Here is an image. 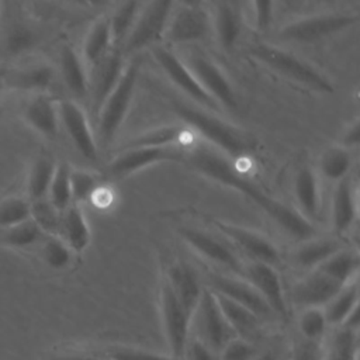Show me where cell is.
Returning a JSON list of instances; mask_svg holds the SVG:
<instances>
[{
  "label": "cell",
  "instance_id": "cell-1",
  "mask_svg": "<svg viewBox=\"0 0 360 360\" xmlns=\"http://www.w3.org/2000/svg\"><path fill=\"white\" fill-rule=\"evenodd\" d=\"M181 163L212 181L226 186L249 198L269 218H271L278 228L295 240L302 242L316 236V228L312 222L304 218L295 208L266 193L253 180L242 174L232 159L212 146L198 142L197 139L193 145L184 149Z\"/></svg>",
  "mask_w": 360,
  "mask_h": 360
},
{
  "label": "cell",
  "instance_id": "cell-2",
  "mask_svg": "<svg viewBox=\"0 0 360 360\" xmlns=\"http://www.w3.org/2000/svg\"><path fill=\"white\" fill-rule=\"evenodd\" d=\"M173 110L195 136L229 159L245 158L255 149V141L246 132L205 108L174 103Z\"/></svg>",
  "mask_w": 360,
  "mask_h": 360
},
{
  "label": "cell",
  "instance_id": "cell-3",
  "mask_svg": "<svg viewBox=\"0 0 360 360\" xmlns=\"http://www.w3.org/2000/svg\"><path fill=\"white\" fill-rule=\"evenodd\" d=\"M246 51L252 59L295 84L323 94L335 91L332 82L321 70L285 49L266 42H255Z\"/></svg>",
  "mask_w": 360,
  "mask_h": 360
},
{
  "label": "cell",
  "instance_id": "cell-4",
  "mask_svg": "<svg viewBox=\"0 0 360 360\" xmlns=\"http://www.w3.org/2000/svg\"><path fill=\"white\" fill-rule=\"evenodd\" d=\"M139 60L134 59L125 65L122 75L103 103L97 114V136L103 146H108L121 128L131 103L139 76Z\"/></svg>",
  "mask_w": 360,
  "mask_h": 360
},
{
  "label": "cell",
  "instance_id": "cell-5",
  "mask_svg": "<svg viewBox=\"0 0 360 360\" xmlns=\"http://www.w3.org/2000/svg\"><path fill=\"white\" fill-rule=\"evenodd\" d=\"M190 338L197 339L217 354L235 338L233 330L219 308L215 294L207 287L191 314Z\"/></svg>",
  "mask_w": 360,
  "mask_h": 360
},
{
  "label": "cell",
  "instance_id": "cell-6",
  "mask_svg": "<svg viewBox=\"0 0 360 360\" xmlns=\"http://www.w3.org/2000/svg\"><path fill=\"white\" fill-rule=\"evenodd\" d=\"M357 21L359 15L352 13L314 14L287 22L278 37L285 42L314 44L352 28Z\"/></svg>",
  "mask_w": 360,
  "mask_h": 360
},
{
  "label": "cell",
  "instance_id": "cell-7",
  "mask_svg": "<svg viewBox=\"0 0 360 360\" xmlns=\"http://www.w3.org/2000/svg\"><path fill=\"white\" fill-rule=\"evenodd\" d=\"M174 3L176 0H146L142 3L138 18L121 48L122 53H136L162 39Z\"/></svg>",
  "mask_w": 360,
  "mask_h": 360
},
{
  "label": "cell",
  "instance_id": "cell-8",
  "mask_svg": "<svg viewBox=\"0 0 360 360\" xmlns=\"http://www.w3.org/2000/svg\"><path fill=\"white\" fill-rule=\"evenodd\" d=\"M159 314L170 357L181 360L190 339L191 315L176 298L165 276L159 283Z\"/></svg>",
  "mask_w": 360,
  "mask_h": 360
},
{
  "label": "cell",
  "instance_id": "cell-9",
  "mask_svg": "<svg viewBox=\"0 0 360 360\" xmlns=\"http://www.w3.org/2000/svg\"><path fill=\"white\" fill-rule=\"evenodd\" d=\"M205 287L219 294L245 308L252 311L259 319L264 323L276 319V315L270 309V307L264 302L260 294L248 283L243 277L229 274V273H218L208 271L205 277Z\"/></svg>",
  "mask_w": 360,
  "mask_h": 360
},
{
  "label": "cell",
  "instance_id": "cell-10",
  "mask_svg": "<svg viewBox=\"0 0 360 360\" xmlns=\"http://www.w3.org/2000/svg\"><path fill=\"white\" fill-rule=\"evenodd\" d=\"M184 63L195 76L205 93L219 105L228 110L238 108L235 89L224 70L202 53H190Z\"/></svg>",
  "mask_w": 360,
  "mask_h": 360
},
{
  "label": "cell",
  "instance_id": "cell-11",
  "mask_svg": "<svg viewBox=\"0 0 360 360\" xmlns=\"http://www.w3.org/2000/svg\"><path fill=\"white\" fill-rule=\"evenodd\" d=\"M212 224L239 252L249 257V262L266 263L274 267L280 263V252L266 235L219 219H212Z\"/></svg>",
  "mask_w": 360,
  "mask_h": 360
},
{
  "label": "cell",
  "instance_id": "cell-12",
  "mask_svg": "<svg viewBox=\"0 0 360 360\" xmlns=\"http://www.w3.org/2000/svg\"><path fill=\"white\" fill-rule=\"evenodd\" d=\"M177 233L201 257L222 269H226L235 276H242L245 263L240 260L238 253L219 238L202 229L186 225L179 226Z\"/></svg>",
  "mask_w": 360,
  "mask_h": 360
},
{
  "label": "cell",
  "instance_id": "cell-13",
  "mask_svg": "<svg viewBox=\"0 0 360 360\" xmlns=\"http://www.w3.org/2000/svg\"><path fill=\"white\" fill-rule=\"evenodd\" d=\"M153 58L162 72L181 93H184L195 104L205 110L219 111V105L205 93L184 60H181L173 51L169 48L158 46L153 49Z\"/></svg>",
  "mask_w": 360,
  "mask_h": 360
},
{
  "label": "cell",
  "instance_id": "cell-14",
  "mask_svg": "<svg viewBox=\"0 0 360 360\" xmlns=\"http://www.w3.org/2000/svg\"><path fill=\"white\" fill-rule=\"evenodd\" d=\"M187 146H155V148H131L122 149L108 163L107 172L115 177L129 176L150 165L162 162L181 163Z\"/></svg>",
  "mask_w": 360,
  "mask_h": 360
},
{
  "label": "cell",
  "instance_id": "cell-15",
  "mask_svg": "<svg viewBox=\"0 0 360 360\" xmlns=\"http://www.w3.org/2000/svg\"><path fill=\"white\" fill-rule=\"evenodd\" d=\"M252 287L260 294L264 302L270 307L276 318L287 319L288 316V305L283 287L281 277L274 266L259 263V262H248L243 266L242 276Z\"/></svg>",
  "mask_w": 360,
  "mask_h": 360
},
{
  "label": "cell",
  "instance_id": "cell-16",
  "mask_svg": "<svg viewBox=\"0 0 360 360\" xmlns=\"http://www.w3.org/2000/svg\"><path fill=\"white\" fill-rule=\"evenodd\" d=\"M59 122L63 125L76 150L87 160L98 156V143L89 124L87 114L75 100H60L58 103Z\"/></svg>",
  "mask_w": 360,
  "mask_h": 360
},
{
  "label": "cell",
  "instance_id": "cell-17",
  "mask_svg": "<svg viewBox=\"0 0 360 360\" xmlns=\"http://www.w3.org/2000/svg\"><path fill=\"white\" fill-rule=\"evenodd\" d=\"M125 55L121 49L112 48L100 62L90 68L89 97L94 115L97 117L103 103L118 83L125 68Z\"/></svg>",
  "mask_w": 360,
  "mask_h": 360
},
{
  "label": "cell",
  "instance_id": "cell-18",
  "mask_svg": "<svg viewBox=\"0 0 360 360\" xmlns=\"http://www.w3.org/2000/svg\"><path fill=\"white\" fill-rule=\"evenodd\" d=\"M210 25V17L201 6H181L174 14H172L163 38L169 44L177 45L197 42L208 35Z\"/></svg>",
  "mask_w": 360,
  "mask_h": 360
},
{
  "label": "cell",
  "instance_id": "cell-19",
  "mask_svg": "<svg viewBox=\"0 0 360 360\" xmlns=\"http://www.w3.org/2000/svg\"><path fill=\"white\" fill-rule=\"evenodd\" d=\"M343 285L319 270H309L291 290L292 302L304 308H323Z\"/></svg>",
  "mask_w": 360,
  "mask_h": 360
},
{
  "label": "cell",
  "instance_id": "cell-20",
  "mask_svg": "<svg viewBox=\"0 0 360 360\" xmlns=\"http://www.w3.org/2000/svg\"><path fill=\"white\" fill-rule=\"evenodd\" d=\"M165 277L176 298L191 315L205 288L198 273L190 264L179 262L169 267Z\"/></svg>",
  "mask_w": 360,
  "mask_h": 360
},
{
  "label": "cell",
  "instance_id": "cell-21",
  "mask_svg": "<svg viewBox=\"0 0 360 360\" xmlns=\"http://www.w3.org/2000/svg\"><path fill=\"white\" fill-rule=\"evenodd\" d=\"M292 193L295 210L314 224L321 214V188L318 173L311 166H301L294 176Z\"/></svg>",
  "mask_w": 360,
  "mask_h": 360
},
{
  "label": "cell",
  "instance_id": "cell-22",
  "mask_svg": "<svg viewBox=\"0 0 360 360\" xmlns=\"http://www.w3.org/2000/svg\"><path fill=\"white\" fill-rule=\"evenodd\" d=\"M357 218V197L353 183L346 177L336 181L330 201V225L336 235H345Z\"/></svg>",
  "mask_w": 360,
  "mask_h": 360
},
{
  "label": "cell",
  "instance_id": "cell-23",
  "mask_svg": "<svg viewBox=\"0 0 360 360\" xmlns=\"http://www.w3.org/2000/svg\"><path fill=\"white\" fill-rule=\"evenodd\" d=\"M215 297H217L219 308H221L225 319L228 321L231 329L233 330L235 336L256 345L257 340H260L263 338L264 322L262 319H259L248 308H245L219 294H215Z\"/></svg>",
  "mask_w": 360,
  "mask_h": 360
},
{
  "label": "cell",
  "instance_id": "cell-24",
  "mask_svg": "<svg viewBox=\"0 0 360 360\" xmlns=\"http://www.w3.org/2000/svg\"><path fill=\"white\" fill-rule=\"evenodd\" d=\"M198 138L187 125H163L149 129L132 139H128L120 150L131 148H155V146H190Z\"/></svg>",
  "mask_w": 360,
  "mask_h": 360
},
{
  "label": "cell",
  "instance_id": "cell-25",
  "mask_svg": "<svg viewBox=\"0 0 360 360\" xmlns=\"http://www.w3.org/2000/svg\"><path fill=\"white\" fill-rule=\"evenodd\" d=\"M24 118L27 124L39 135L53 138L59 129L58 103L44 93L35 94L28 100L24 108Z\"/></svg>",
  "mask_w": 360,
  "mask_h": 360
},
{
  "label": "cell",
  "instance_id": "cell-26",
  "mask_svg": "<svg viewBox=\"0 0 360 360\" xmlns=\"http://www.w3.org/2000/svg\"><path fill=\"white\" fill-rule=\"evenodd\" d=\"M212 25L219 46L224 51L233 49L242 32V17L238 4L232 0H219L215 6Z\"/></svg>",
  "mask_w": 360,
  "mask_h": 360
},
{
  "label": "cell",
  "instance_id": "cell-27",
  "mask_svg": "<svg viewBox=\"0 0 360 360\" xmlns=\"http://www.w3.org/2000/svg\"><path fill=\"white\" fill-rule=\"evenodd\" d=\"M59 70L65 87L75 98L89 94V73L82 56L70 45H65L59 55Z\"/></svg>",
  "mask_w": 360,
  "mask_h": 360
},
{
  "label": "cell",
  "instance_id": "cell-28",
  "mask_svg": "<svg viewBox=\"0 0 360 360\" xmlns=\"http://www.w3.org/2000/svg\"><path fill=\"white\" fill-rule=\"evenodd\" d=\"M75 253H82L90 243L91 233L86 217L79 204L72 202L62 211L59 235Z\"/></svg>",
  "mask_w": 360,
  "mask_h": 360
},
{
  "label": "cell",
  "instance_id": "cell-29",
  "mask_svg": "<svg viewBox=\"0 0 360 360\" xmlns=\"http://www.w3.org/2000/svg\"><path fill=\"white\" fill-rule=\"evenodd\" d=\"M342 243L336 238H309L300 242V245L292 250L291 260L300 269L307 271L316 269L328 257L342 249Z\"/></svg>",
  "mask_w": 360,
  "mask_h": 360
},
{
  "label": "cell",
  "instance_id": "cell-30",
  "mask_svg": "<svg viewBox=\"0 0 360 360\" xmlns=\"http://www.w3.org/2000/svg\"><path fill=\"white\" fill-rule=\"evenodd\" d=\"M53 79L55 70L52 66L46 63H37L8 72L4 77V82L11 89L44 93L52 86Z\"/></svg>",
  "mask_w": 360,
  "mask_h": 360
},
{
  "label": "cell",
  "instance_id": "cell-31",
  "mask_svg": "<svg viewBox=\"0 0 360 360\" xmlns=\"http://www.w3.org/2000/svg\"><path fill=\"white\" fill-rule=\"evenodd\" d=\"M112 35L110 27V17L101 15L87 31L83 46L82 59L86 66L93 68L112 49Z\"/></svg>",
  "mask_w": 360,
  "mask_h": 360
},
{
  "label": "cell",
  "instance_id": "cell-32",
  "mask_svg": "<svg viewBox=\"0 0 360 360\" xmlns=\"http://www.w3.org/2000/svg\"><path fill=\"white\" fill-rule=\"evenodd\" d=\"M359 305V284L352 281L343 285L339 292L322 308L329 326H342L353 312L357 311Z\"/></svg>",
  "mask_w": 360,
  "mask_h": 360
},
{
  "label": "cell",
  "instance_id": "cell-33",
  "mask_svg": "<svg viewBox=\"0 0 360 360\" xmlns=\"http://www.w3.org/2000/svg\"><path fill=\"white\" fill-rule=\"evenodd\" d=\"M359 264L360 259L357 252L342 248L314 270H319L329 278L340 283L342 285H346L356 280Z\"/></svg>",
  "mask_w": 360,
  "mask_h": 360
},
{
  "label": "cell",
  "instance_id": "cell-34",
  "mask_svg": "<svg viewBox=\"0 0 360 360\" xmlns=\"http://www.w3.org/2000/svg\"><path fill=\"white\" fill-rule=\"evenodd\" d=\"M359 330L347 326H338L329 335L321 360H357Z\"/></svg>",
  "mask_w": 360,
  "mask_h": 360
},
{
  "label": "cell",
  "instance_id": "cell-35",
  "mask_svg": "<svg viewBox=\"0 0 360 360\" xmlns=\"http://www.w3.org/2000/svg\"><path fill=\"white\" fill-rule=\"evenodd\" d=\"M55 167L56 162L46 155L37 156L32 160L27 176V194L30 201L46 198Z\"/></svg>",
  "mask_w": 360,
  "mask_h": 360
},
{
  "label": "cell",
  "instance_id": "cell-36",
  "mask_svg": "<svg viewBox=\"0 0 360 360\" xmlns=\"http://www.w3.org/2000/svg\"><path fill=\"white\" fill-rule=\"evenodd\" d=\"M353 163V158L349 149L335 145L326 148L318 160V172L326 180L339 181L347 177Z\"/></svg>",
  "mask_w": 360,
  "mask_h": 360
},
{
  "label": "cell",
  "instance_id": "cell-37",
  "mask_svg": "<svg viewBox=\"0 0 360 360\" xmlns=\"http://www.w3.org/2000/svg\"><path fill=\"white\" fill-rule=\"evenodd\" d=\"M142 0H124L110 17L112 46L121 49L127 41L142 7Z\"/></svg>",
  "mask_w": 360,
  "mask_h": 360
},
{
  "label": "cell",
  "instance_id": "cell-38",
  "mask_svg": "<svg viewBox=\"0 0 360 360\" xmlns=\"http://www.w3.org/2000/svg\"><path fill=\"white\" fill-rule=\"evenodd\" d=\"M1 39V52L10 58H15L31 51L38 41L37 34L28 25L21 22L11 24L4 31Z\"/></svg>",
  "mask_w": 360,
  "mask_h": 360
},
{
  "label": "cell",
  "instance_id": "cell-39",
  "mask_svg": "<svg viewBox=\"0 0 360 360\" xmlns=\"http://www.w3.org/2000/svg\"><path fill=\"white\" fill-rule=\"evenodd\" d=\"M70 167L65 162L56 163L55 173L46 194L48 201L58 210H66L72 202V188H70Z\"/></svg>",
  "mask_w": 360,
  "mask_h": 360
},
{
  "label": "cell",
  "instance_id": "cell-40",
  "mask_svg": "<svg viewBox=\"0 0 360 360\" xmlns=\"http://www.w3.org/2000/svg\"><path fill=\"white\" fill-rule=\"evenodd\" d=\"M328 326L322 308H304L297 319L298 336L308 342L322 343Z\"/></svg>",
  "mask_w": 360,
  "mask_h": 360
},
{
  "label": "cell",
  "instance_id": "cell-41",
  "mask_svg": "<svg viewBox=\"0 0 360 360\" xmlns=\"http://www.w3.org/2000/svg\"><path fill=\"white\" fill-rule=\"evenodd\" d=\"M44 238L45 233L31 218L7 229H3L1 233V242L6 246L17 249L30 248L35 243H39Z\"/></svg>",
  "mask_w": 360,
  "mask_h": 360
},
{
  "label": "cell",
  "instance_id": "cell-42",
  "mask_svg": "<svg viewBox=\"0 0 360 360\" xmlns=\"http://www.w3.org/2000/svg\"><path fill=\"white\" fill-rule=\"evenodd\" d=\"M31 218V202L18 195H10L0 201V229H7Z\"/></svg>",
  "mask_w": 360,
  "mask_h": 360
},
{
  "label": "cell",
  "instance_id": "cell-43",
  "mask_svg": "<svg viewBox=\"0 0 360 360\" xmlns=\"http://www.w3.org/2000/svg\"><path fill=\"white\" fill-rule=\"evenodd\" d=\"M41 243V256L51 269L62 270L69 266L73 252L63 239L55 235H45Z\"/></svg>",
  "mask_w": 360,
  "mask_h": 360
},
{
  "label": "cell",
  "instance_id": "cell-44",
  "mask_svg": "<svg viewBox=\"0 0 360 360\" xmlns=\"http://www.w3.org/2000/svg\"><path fill=\"white\" fill-rule=\"evenodd\" d=\"M31 202V219L41 228L45 235H59L62 212L58 211L48 198L30 201Z\"/></svg>",
  "mask_w": 360,
  "mask_h": 360
},
{
  "label": "cell",
  "instance_id": "cell-45",
  "mask_svg": "<svg viewBox=\"0 0 360 360\" xmlns=\"http://www.w3.org/2000/svg\"><path fill=\"white\" fill-rule=\"evenodd\" d=\"M100 186L101 184L98 183V179L94 173L77 169L70 170V188L73 202L80 204L90 200Z\"/></svg>",
  "mask_w": 360,
  "mask_h": 360
},
{
  "label": "cell",
  "instance_id": "cell-46",
  "mask_svg": "<svg viewBox=\"0 0 360 360\" xmlns=\"http://www.w3.org/2000/svg\"><path fill=\"white\" fill-rule=\"evenodd\" d=\"M96 353L110 360H173L170 356L131 346H108Z\"/></svg>",
  "mask_w": 360,
  "mask_h": 360
},
{
  "label": "cell",
  "instance_id": "cell-47",
  "mask_svg": "<svg viewBox=\"0 0 360 360\" xmlns=\"http://www.w3.org/2000/svg\"><path fill=\"white\" fill-rule=\"evenodd\" d=\"M257 353L256 345L240 338H232L218 353L219 360H253Z\"/></svg>",
  "mask_w": 360,
  "mask_h": 360
},
{
  "label": "cell",
  "instance_id": "cell-48",
  "mask_svg": "<svg viewBox=\"0 0 360 360\" xmlns=\"http://www.w3.org/2000/svg\"><path fill=\"white\" fill-rule=\"evenodd\" d=\"M253 21L257 31H266L273 22L274 0H250Z\"/></svg>",
  "mask_w": 360,
  "mask_h": 360
},
{
  "label": "cell",
  "instance_id": "cell-49",
  "mask_svg": "<svg viewBox=\"0 0 360 360\" xmlns=\"http://www.w3.org/2000/svg\"><path fill=\"white\" fill-rule=\"evenodd\" d=\"M181 360H219L218 354L194 338H190Z\"/></svg>",
  "mask_w": 360,
  "mask_h": 360
},
{
  "label": "cell",
  "instance_id": "cell-50",
  "mask_svg": "<svg viewBox=\"0 0 360 360\" xmlns=\"http://www.w3.org/2000/svg\"><path fill=\"white\" fill-rule=\"evenodd\" d=\"M360 142V121L359 118H354L343 131L342 138H340V146L346 149H352L357 146Z\"/></svg>",
  "mask_w": 360,
  "mask_h": 360
},
{
  "label": "cell",
  "instance_id": "cell-51",
  "mask_svg": "<svg viewBox=\"0 0 360 360\" xmlns=\"http://www.w3.org/2000/svg\"><path fill=\"white\" fill-rule=\"evenodd\" d=\"M46 360H110L96 352H58L46 357Z\"/></svg>",
  "mask_w": 360,
  "mask_h": 360
},
{
  "label": "cell",
  "instance_id": "cell-52",
  "mask_svg": "<svg viewBox=\"0 0 360 360\" xmlns=\"http://www.w3.org/2000/svg\"><path fill=\"white\" fill-rule=\"evenodd\" d=\"M253 360H284V354L277 347H267L264 350H257Z\"/></svg>",
  "mask_w": 360,
  "mask_h": 360
},
{
  "label": "cell",
  "instance_id": "cell-53",
  "mask_svg": "<svg viewBox=\"0 0 360 360\" xmlns=\"http://www.w3.org/2000/svg\"><path fill=\"white\" fill-rule=\"evenodd\" d=\"M181 6H188V7H200L204 0H179Z\"/></svg>",
  "mask_w": 360,
  "mask_h": 360
},
{
  "label": "cell",
  "instance_id": "cell-54",
  "mask_svg": "<svg viewBox=\"0 0 360 360\" xmlns=\"http://www.w3.org/2000/svg\"><path fill=\"white\" fill-rule=\"evenodd\" d=\"M285 4H292L295 0H283Z\"/></svg>",
  "mask_w": 360,
  "mask_h": 360
},
{
  "label": "cell",
  "instance_id": "cell-55",
  "mask_svg": "<svg viewBox=\"0 0 360 360\" xmlns=\"http://www.w3.org/2000/svg\"><path fill=\"white\" fill-rule=\"evenodd\" d=\"M287 360H292V359H287Z\"/></svg>",
  "mask_w": 360,
  "mask_h": 360
}]
</instances>
